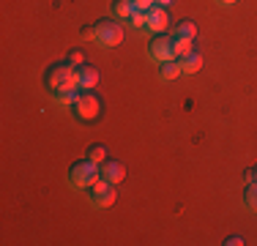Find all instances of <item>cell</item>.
Instances as JSON below:
<instances>
[{
	"instance_id": "ac0fdd59",
	"label": "cell",
	"mask_w": 257,
	"mask_h": 246,
	"mask_svg": "<svg viewBox=\"0 0 257 246\" xmlns=\"http://www.w3.org/2000/svg\"><path fill=\"white\" fill-rule=\"evenodd\" d=\"M132 3H134V9H137V11H151L156 6V0H132Z\"/></svg>"
},
{
	"instance_id": "6da1fadb",
	"label": "cell",
	"mask_w": 257,
	"mask_h": 246,
	"mask_svg": "<svg viewBox=\"0 0 257 246\" xmlns=\"http://www.w3.org/2000/svg\"><path fill=\"white\" fill-rule=\"evenodd\" d=\"M44 88L50 90V93H58V90H79L77 66L71 63V60L52 63L50 69L44 71Z\"/></svg>"
},
{
	"instance_id": "44dd1931",
	"label": "cell",
	"mask_w": 257,
	"mask_h": 246,
	"mask_svg": "<svg viewBox=\"0 0 257 246\" xmlns=\"http://www.w3.org/2000/svg\"><path fill=\"white\" fill-rule=\"evenodd\" d=\"M82 39H93V25H90V28H82Z\"/></svg>"
},
{
	"instance_id": "7a4b0ae2",
	"label": "cell",
	"mask_w": 257,
	"mask_h": 246,
	"mask_svg": "<svg viewBox=\"0 0 257 246\" xmlns=\"http://www.w3.org/2000/svg\"><path fill=\"white\" fill-rule=\"evenodd\" d=\"M99 178H101L99 164L90 162L88 156L79 159V162H74V164H71V170H69V183H71L74 189H79V192H88V189L93 186Z\"/></svg>"
},
{
	"instance_id": "3957f363",
	"label": "cell",
	"mask_w": 257,
	"mask_h": 246,
	"mask_svg": "<svg viewBox=\"0 0 257 246\" xmlns=\"http://www.w3.org/2000/svg\"><path fill=\"white\" fill-rule=\"evenodd\" d=\"M71 109H74L77 120H82V123H93L101 118V101L93 90H79L77 101L71 104Z\"/></svg>"
},
{
	"instance_id": "9a60e30c",
	"label": "cell",
	"mask_w": 257,
	"mask_h": 246,
	"mask_svg": "<svg viewBox=\"0 0 257 246\" xmlns=\"http://www.w3.org/2000/svg\"><path fill=\"white\" fill-rule=\"evenodd\" d=\"M88 159L90 162H96V164H104L107 162V145H101V143H96V145H90L88 148Z\"/></svg>"
},
{
	"instance_id": "cb8c5ba5",
	"label": "cell",
	"mask_w": 257,
	"mask_h": 246,
	"mask_svg": "<svg viewBox=\"0 0 257 246\" xmlns=\"http://www.w3.org/2000/svg\"><path fill=\"white\" fill-rule=\"evenodd\" d=\"M219 3H235V0H219Z\"/></svg>"
},
{
	"instance_id": "4fadbf2b",
	"label": "cell",
	"mask_w": 257,
	"mask_h": 246,
	"mask_svg": "<svg viewBox=\"0 0 257 246\" xmlns=\"http://www.w3.org/2000/svg\"><path fill=\"white\" fill-rule=\"evenodd\" d=\"M181 69H183V74H197L200 69H203V55L194 49L192 55H186V58L181 60Z\"/></svg>"
},
{
	"instance_id": "8fae6325",
	"label": "cell",
	"mask_w": 257,
	"mask_h": 246,
	"mask_svg": "<svg viewBox=\"0 0 257 246\" xmlns=\"http://www.w3.org/2000/svg\"><path fill=\"white\" fill-rule=\"evenodd\" d=\"M134 3L132 0H112V14H115V20H123V22H128L134 17Z\"/></svg>"
},
{
	"instance_id": "5b68a950",
	"label": "cell",
	"mask_w": 257,
	"mask_h": 246,
	"mask_svg": "<svg viewBox=\"0 0 257 246\" xmlns=\"http://www.w3.org/2000/svg\"><path fill=\"white\" fill-rule=\"evenodd\" d=\"M148 58L154 63H167V60H178L175 58V36L173 33H156L148 44Z\"/></svg>"
},
{
	"instance_id": "7c38bea8",
	"label": "cell",
	"mask_w": 257,
	"mask_h": 246,
	"mask_svg": "<svg viewBox=\"0 0 257 246\" xmlns=\"http://www.w3.org/2000/svg\"><path fill=\"white\" fill-rule=\"evenodd\" d=\"M173 36L175 39H197V22L194 20H183V22H178L175 25V30H173Z\"/></svg>"
},
{
	"instance_id": "8992f818",
	"label": "cell",
	"mask_w": 257,
	"mask_h": 246,
	"mask_svg": "<svg viewBox=\"0 0 257 246\" xmlns=\"http://www.w3.org/2000/svg\"><path fill=\"white\" fill-rule=\"evenodd\" d=\"M88 200H90L93 208H109L115 200H118V189H115V183L99 178V181L88 189Z\"/></svg>"
},
{
	"instance_id": "603a6c76",
	"label": "cell",
	"mask_w": 257,
	"mask_h": 246,
	"mask_svg": "<svg viewBox=\"0 0 257 246\" xmlns=\"http://www.w3.org/2000/svg\"><path fill=\"white\" fill-rule=\"evenodd\" d=\"M156 3H159V6H164V9H170V6L175 3V0H156Z\"/></svg>"
},
{
	"instance_id": "e0dca14e",
	"label": "cell",
	"mask_w": 257,
	"mask_h": 246,
	"mask_svg": "<svg viewBox=\"0 0 257 246\" xmlns=\"http://www.w3.org/2000/svg\"><path fill=\"white\" fill-rule=\"evenodd\" d=\"M128 22H132L134 28H145V25H148V11H134V17Z\"/></svg>"
},
{
	"instance_id": "d6986e66",
	"label": "cell",
	"mask_w": 257,
	"mask_h": 246,
	"mask_svg": "<svg viewBox=\"0 0 257 246\" xmlns=\"http://www.w3.org/2000/svg\"><path fill=\"white\" fill-rule=\"evenodd\" d=\"M69 60H71L74 66H82V63H88V60H85V52H82V49H74V52L69 55Z\"/></svg>"
},
{
	"instance_id": "277c9868",
	"label": "cell",
	"mask_w": 257,
	"mask_h": 246,
	"mask_svg": "<svg viewBox=\"0 0 257 246\" xmlns=\"http://www.w3.org/2000/svg\"><path fill=\"white\" fill-rule=\"evenodd\" d=\"M120 39H123V25H120V22H115V20H99V22L93 25V41L99 47L112 49V47L120 44Z\"/></svg>"
},
{
	"instance_id": "2e32d148",
	"label": "cell",
	"mask_w": 257,
	"mask_h": 246,
	"mask_svg": "<svg viewBox=\"0 0 257 246\" xmlns=\"http://www.w3.org/2000/svg\"><path fill=\"white\" fill-rule=\"evenodd\" d=\"M192 52H194V41L192 39H175V58L178 60H183Z\"/></svg>"
},
{
	"instance_id": "ba28073f",
	"label": "cell",
	"mask_w": 257,
	"mask_h": 246,
	"mask_svg": "<svg viewBox=\"0 0 257 246\" xmlns=\"http://www.w3.org/2000/svg\"><path fill=\"white\" fill-rule=\"evenodd\" d=\"M99 172H101V178H104V181L115 183V186H118V183L126 178L123 164H120V162H115V159H107L104 164H99Z\"/></svg>"
},
{
	"instance_id": "9c48e42d",
	"label": "cell",
	"mask_w": 257,
	"mask_h": 246,
	"mask_svg": "<svg viewBox=\"0 0 257 246\" xmlns=\"http://www.w3.org/2000/svg\"><path fill=\"white\" fill-rule=\"evenodd\" d=\"M77 79H79V90L96 88V82H99V69H96V66H90V63L77 66Z\"/></svg>"
},
{
	"instance_id": "30bf717a",
	"label": "cell",
	"mask_w": 257,
	"mask_h": 246,
	"mask_svg": "<svg viewBox=\"0 0 257 246\" xmlns=\"http://www.w3.org/2000/svg\"><path fill=\"white\" fill-rule=\"evenodd\" d=\"M183 69H181V60H167V63H159V79L162 82H170V79L181 77Z\"/></svg>"
},
{
	"instance_id": "5bb4252c",
	"label": "cell",
	"mask_w": 257,
	"mask_h": 246,
	"mask_svg": "<svg viewBox=\"0 0 257 246\" xmlns=\"http://www.w3.org/2000/svg\"><path fill=\"white\" fill-rule=\"evenodd\" d=\"M243 205L252 213H257V181H249V186L243 189Z\"/></svg>"
},
{
	"instance_id": "52a82bcc",
	"label": "cell",
	"mask_w": 257,
	"mask_h": 246,
	"mask_svg": "<svg viewBox=\"0 0 257 246\" xmlns=\"http://www.w3.org/2000/svg\"><path fill=\"white\" fill-rule=\"evenodd\" d=\"M148 28L154 30V33H167L170 28V9H164V6H154V9L148 11Z\"/></svg>"
},
{
	"instance_id": "7402d4cb",
	"label": "cell",
	"mask_w": 257,
	"mask_h": 246,
	"mask_svg": "<svg viewBox=\"0 0 257 246\" xmlns=\"http://www.w3.org/2000/svg\"><path fill=\"white\" fill-rule=\"evenodd\" d=\"M246 178H249V181H257V164L252 170H246Z\"/></svg>"
},
{
	"instance_id": "ffe728a7",
	"label": "cell",
	"mask_w": 257,
	"mask_h": 246,
	"mask_svg": "<svg viewBox=\"0 0 257 246\" xmlns=\"http://www.w3.org/2000/svg\"><path fill=\"white\" fill-rule=\"evenodd\" d=\"M224 243H227V246H241V243H243V238H241V235H232V238H227Z\"/></svg>"
}]
</instances>
